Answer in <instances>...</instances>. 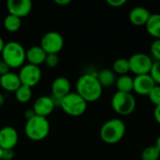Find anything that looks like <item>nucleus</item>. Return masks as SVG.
Masks as SVG:
<instances>
[{
    "label": "nucleus",
    "mask_w": 160,
    "mask_h": 160,
    "mask_svg": "<svg viewBox=\"0 0 160 160\" xmlns=\"http://www.w3.org/2000/svg\"><path fill=\"white\" fill-rule=\"evenodd\" d=\"M103 92V87L99 83L97 75L84 73L76 82V93L79 94L87 103L98 100Z\"/></svg>",
    "instance_id": "1"
},
{
    "label": "nucleus",
    "mask_w": 160,
    "mask_h": 160,
    "mask_svg": "<svg viewBox=\"0 0 160 160\" xmlns=\"http://www.w3.org/2000/svg\"><path fill=\"white\" fill-rule=\"evenodd\" d=\"M126 124L118 118L106 121L100 128L99 136L107 144H116L122 141L126 135Z\"/></svg>",
    "instance_id": "2"
},
{
    "label": "nucleus",
    "mask_w": 160,
    "mask_h": 160,
    "mask_svg": "<svg viewBox=\"0 0 160 160\" xmlns=\"http://www.w3.org/2000/svg\"><path fill=\"white\" fill-rule=\"evenodd\" d=\"M2 60L10 68H22L26 61V51L24 47L17 41H8L5 43L1 52Z\"/></svg>",
    "instance_id": "3"
},
{
    "label": "nucleus",
    "mask_w": 160,
    "mask_h": 160,
    "mask_svg": "<svg viewBox=\"0 0 160 160\" xmlns=\"http://www.w3.org/2000/svg\"><path fill=\"white\" fill-rule=\"evenodd\" d=\"M50 129L51 126L46 117L35 115L26 120L24 126V134L29 140L38 142L48 137Z\"/></svg>",
    "instance_id": "4"
},
{
    "label": "nucleus",
    "mask_w": 160,
    "mask_h": 160,
    "mask_svg": "<svg viewBox=\"0 0 160 160\" xmlns=\"http://www.w3.org/2000/svg\"><path fill=\"white\" fill-rule=\"evenodd\" d=\"M60 108L63 112L73 117L82 115L87 110V102L76 92H70L60 101Z\"/></svg>",
    "instance_id": "5"
},
{
    "label": "nucleus",
    "mask_w": 160,
    "mask_h": 160,
    "mask_svg": "<svg viewBox=\"0 0 160 160\" xmlns=\"http://www.w3.org/2000/svg\"><path fill=\"white\" fill-rule=\"evenodd\" d=\"M112 107L119 115L128 116L136 109V99L131 93L116 91L112 98Z\"/></svg>",
    "instance_id": "6"
},
{
    "label": "nucleus",
    "mask_w": 160,
    "mask_h": 160,
    "mask_svg": "<svg viewBox=\"0 0 160 160\" xmlns=\"http://www.w3.org/2000/svg\"><path fill=\"white\" fill-rule=\"evenodd\" d=\"M129 69L132 73L137 75L149 74L154 64L152 56L144 52H136L128 58Z\"/></svg>",
    "instance_id": "7"
},
{
    "label": "nucleus",
    "mask_w": 160,
    "mask_h": 160,
    "mask_svg": "<svg viewBox=\"0 0 160 160\" xmlns=\"http://www.w3.org/2000/svg\"><path fill=\"white\" fill-rule=\"evenodd\" d=\"M39 46L47 54H58L64 47V38L56 31H49L42 36Z\"/></svg>",
    "instance_id": "8"
},
{
    "label": "nucleus",
    "mask_w": 160,
    "mask_h": 160,
    "mask_svg": "<svg viewBox=\"0 0 160 160\" xmlns=\"http://www.w3.org/2000/svg\"><path fill=\"white\" fill-rule=\"evenodd\" d=\"M18 75L22 85L32 88L40 82L42 72L39 67L31 64H25L21 68Z\"/></svg>",
    "instance_id": "9"
},
{
    "label": "nucleus",
    "mask_w": 160,
    "mask_h": 160,
    "mask_svg": "<svg viewBox=\"0 0 160 160\" xmlns=\"http://www.w3.org/2000/svg\"><path fill=\"white\" fill-rule=\"evenodd\" d=\"M55 108L56 105L52 96H41L35 100L32 110L36 115L47 118Z\"/></svg>",
    "instance_id": "10"
},
{
    "label": "nucleus",
    "mask_w": 160,
    "mask_h": 160,
    "mask_svg": "<svg viewBox=\"0 0 160 160\" xmlns=\"http://www.w3.org/2000/svg\"><path fill=\"white\" fill-rule=\"evenodd\" d=\"M33 8V3L30 0H8L7 8L8 14L16 16L20 19L29 15Z\"/></svg>",
    "instance_id": "11"
},
{
    "label": "nucleus",
    "mask_w": 160,
    "mask_h": 160,
    "mask_svg": "<svg viewBox=\"0 0 160 160\" xmlns=\"http://www.w3.org/2000/svg\"><path fill=\"white\" fill-rule=\"evenodd\" d=\"M19 141L18 131L11 126H5L0 128V148L2 150L14 149Z\"/></svg>",
    "instance_id": "12"
},
{
    "label": "nucleus",
    "mask_w": 160,
    "mask_h": 160,
    "mask_svg": "<svg viewBox=\"0 0 160 160\" xmlns=\"http://www.w3.org/2000/svg\"><path fill=\"white\" fill-rule=\"evenodd\" d=\"M156 86V82L150 74L137 75L133 78V91L140 96H148Z\"/></svg>",
    "instance_id": "13"
},
{
    "label": "nucleus",
    "mask_w": 160,
    "mask_h": 160,
    "mask_svg": "<svg viewBox=\"0 0 160 160\" xmlns=\"http://www.w3.org/2000/svg\"><path fill=\"white\" fill-rule=\"evenodd\" d=\"M71 83L69 80L66 77H57L55 78L51 85L52 97L53 98L61 100L67 95H68L71 91Z\"/></svg>",
    "instance_id": "14"
},
{
    "label": "nucleus",
    "mask_w": 160,
    "mask_h": 160,
    "mask_svg": "<svg viewBox=\"0 0 160 160\" xmlns=\"http://www.w3.org/2000/svg\"><path fill=\"white\" fill-rule=\"evenodd\" d=\"M152 13L143 7H135L133 8L128 14L129 22L136 26H142L145 25L150 18Z\"/></svg>",
    "instance_id": "15"
},
{
    "label": "nucleus",
    "mask_w": 160,
    "mask_h": 160,
    "mask_svg": "<svg viewBox=\"0 0 160 160\" xmlns=\"http://www.w3.org/2000/svg\"><path fill=\"white\" fill-rule=\"evenodd\" d=\"M21 85L22 83L17 73L9 71L8 73L0 77V87L7 92L15 93Z\"/></svg>",
    "instance_id": "16"
},
{
    "label": "nucleus",
    "mask_w": 160,
    "mask_h": 160,
    "mask_svg": "<svg viewBox=\"0 0 160 160\" xmlns=\"http://www.w3.org/2000/svg\"><path fill=\"white\" fill-rule=\"evenodd\" d=\"M46 56L47 53L40 46L35 45L26 50V61L28 62V64L39 67L40 65L45 63Z\"/></svg>",
    "instance_id": "17"
},
{
    "label": "nucleus",
    "mask_w": 160,
    "mask_h": 160,
    "mask_svg": "<svg viewBox=\"0 0 160 160\" xmlns=\"http://www.w3.org/2000/svg\"><path fill=\"white\" fill-rule=\"evenodd\" d=\"M145 27L148 34L155 38V39L160 38V13L151 14Z\"/></svg>",
    "instance_id": "18"
},
{
    "label": "nucleus",
    "mask_w": 160,
    "mask_h": 160,
    "mask_svg": "<svg viewBox=\"0 0 160 160\" xmlns=\"http://www.w3.org/2000/svg\"><path fill=\"white\" fill-rule=\"evenodd\" d=\"M97 78L102 87H110L115 84L116 82V74L112 71V69L109 68H104L100 70L97 74Z\"/></svg>",
    "instance_id": "19"
},
{
    "label": "nucleus",
    "mask_w": 160,
    "mask_h": 160,
    "mask_svg": "<svg viewBox=\"0 0 160 160\" xmlns=\"http://www.w3.org/2000/svg\"><path fill=\"white\" fill-rule=\"evenodd\" d=\"M115 85L119 92L131 93L133 91V78L128 74L119 76L116 79Z\"/></svg>",
    "instance_id": "20"
},
{
    "label": "nucleus",
    "mask_w": 160,
    "mask_h": 160,
    "mask_svg": "<svg viewBox=\"0 0 160 160\" xmlns=\"http://www.w3.org/2000/svg\"><path fill=\"white\" fill-rule=\"evenodd\" d=\"M3 25L5 29L8 32H11V33L17 32L22 26V19L16 16H13L11 14H8L4 18Z\"/></svg>",
    "instance_id": "21"
},
{
    "label": "nucleus",
    "mask_w": 160,
    "mask_h": 160,
    "mask_svg": "<svg viewBox=\"0 0 160 160\" xmlns=\"http://www.w3.org/2000/svg\"><path fill=\"white\" fill-rule=\"evenodd\" d=\"M112 71L115 74H118L119 76L127 75L130 71L128 59H127V58L116 59L112 64Z\"/></svg>",
    "instance_id": "22"
},
{
    "label": "nucleus",
    "mask_w": 160,
    "mask_h": 160,
    "mask_svg": "<svg viewBox=\"0 0 160 160\" xmlns=\"http://www.w3.org/2000/svg\"><path fill=\"white\" fill-rule=\"evenodd\" d=\"M14 94H15V98L17 99L18 102L27 103L32 98V88L22 84L16 90V92Z\"/></svg>",
    "instance_id": "23"
},
{
    "label": "nucleus",
    "mask_w": 160,
    "mask_h": 160,
    "mask_svg": "<svg viewBox=\"0 0 160 160\" xmlns=\"http://www.w3.org/2000/svg\"><path fill=\"white\" fill-rule=\"evenodd\" d=\"M159 158L160 151L156 145H150L142 152V160H158Z\"/></svg>",
    "instance_id": "24"
},
{
    "label": "nucleus",
    "mask_w": 160,
    "mask_h": 160,
    "mask_svg": "<svg viewBox=\"0 0 160 160\" xmlns=\"http://www.w3.org/2000/svg\"><path fill=\"white\" fill-rule=\"evenodd\" d=\"M149 74L156 82V84L160 85V61H154Z\"/></svg>",
    "instance_id": "25"
},
{
    "label": "nucleus",
    "mask_w": 160,
    "mask_h": 160,
    "mask_svg": "<svg viewBox=\"0 0 160 160\" xmlns=\"http://www.w3.org/2000/svg\"><path fill=\"white\" fill-rule=\"evenodd\" d=\"M150 52L154 61H160V38L154 39L150 46Z\"/></svg>",
    "instance_id": "26"
},
{
    "label": "nucleus",
    "mask_w": 160,
    "mask_h": 160,
    "mask_svg": "<svg viewBox=\"0 0 160 160\" xmlns=\"http://www.w3.org/2000/svg\"><path fill=\"white\" fill-rule=\"evenodd\" d=\"M148 98L150 101L155 105V107L160 105V85L156 84V86L149 93Z\"/></svg>",
    "instance_id": "27"
},
{
    "label": "nucleus",
    "mask_w": 160,
    "mask_h": 160,
    "mask_svg": "<svg viewBox=\"0 0 160 160\" xmlns=\"http://www.w3.org/2000/svg\"><path fill=\"white\" fill-rule=\"evenodd\" d=\"M48 68H54L58 66L59 64V56L58 54H47L45 63H44Z\"/></svg>",
    "instance_id": "28"
},
{
    "label": "nucleus",
    "mask_w": 160,
    "mask_h": 160,
    "mask_svg": "<svg viewBox=\"0 0 160 160\" xmlns=\"http://www.w3.org/2000/svg\"><path fill=\"white\" fill-rule=\"evenodd\" d=\"M14 156H15V152L13 149L2 150V154H1L2 160H12L14 158Z\"/></svg>",
    "instance_id": "29"
},
{
    "label": "nucleus",
    "mask_w": 160,
    "mask_h": 160,
    "mask_svg": "<svg viewBox=\"0 0 160 160\" xmlns=\"http://www.w3.org/2000/svg\"><path fill=\"white\" fill-rule=\"evenodd\" d=\"M106 2L112 8H120L127 3L126 0H107Z\"/></svg>",
    "instance_id": "30"
},
{
    "label": "nucleus",
    "mask_w": 160,
    "mask_h": 160,
    "mask_svg": "<svg viewBox=\"0 0 160 160\" xmlns=\"http://www.w3.org/2000/svg\"><path fill=\"white\" fill-rule=\"evenodd\" d=\"M9 71H10V68L4 61H2V63L0 64V77L8 73Z\"/></svg>",
    "instance_id": "31"
},
{
    "label": "nucleus",
    "mask_w": 160,
    "mask_h": 160,
    "mask_svg": "<svg viewBox=\"0 0 160 160\" xmlns=\"http://www.w3.org/2000/svg\"><path fill=\"white\" fill-rule=\"evenodd\" d=\"M154 117H155V120L160 125V105L155 107V109H154Z\"/></svg>",
    "instance_id": "32"
},
{
    "label": "nucleus",
    "mask_w": 160,
    "mask_h": 160,
    "mask_svg": "<svg viewBox=\"0 0 160 160\" xmlns=\"http://www.w3.org/2000/svg\"><path fill=\"white\" fill-rule=\"evenodd\" d=\"M35 115H36V114H35V112H34V111H33L32 109H28V110H26V111L24 112V117H25L26 120L32 118V117L35 116Z\"/></svg>",
    "instance_id": "33"
},
{
    "label": "nucleus",
    "mask_w": 160,
    "mask_h": 160,
    "mask_svg": "<svg viewBox=\"0 0 160 160\" xmlns=\"http://www.w3.org/2000/svg\"><path fill=\"white\" fill-rule=\"evenodd\" d=\"M54 2H55L57 5L66 6V5H68L69 3H71V0H54Z\"/></svg>",
    "instance_id": "34"
},
{
    "label": "nucleus",
    "mask_w": 160,
    "mask_h": 160,
    "mask_svg": "<svg viewBox=\"0 0 160 160\" xmlns=\"http://www.w3.org/2000/svg\"><path fill=\"white\" fill-rule=\"evenodd\" d=\"M4 103H5V97H4V95L0 92V109L3 107Z\"/></svg>",
    "instance_id": "35"
},
{
    "label": "nucleus",
    "mask_w": 160,
    "mask_h": 160,
    "mask_svg": "<svg viewBox=\"0 0 160 160\" xmlns=\"http://www.w3.org/2000/svg\"><path fill=\"white\" fill-rule=\"evenodd\" d=\"M4 46H5V41H4V39H3V38L0 36V54H1V52H2V51H3Z\"/></svg>",
    "instance_id": "36"
},
{
    "label": "nucleus",
    "mask_w": 160,
    "mask_h": 160,
    "mask_svg": "<svg viewBox=\"0 0 160 160\" xmlns=\"http://www.w3.org/2000/svg\"><path fill=\"white\" fill-rule=\"evenodd\" d=\"M157 147H158V149L160 151V135L158 137V139H157V142H156V144H155Z\"/></svg>",
    "instance_id": "37"
},
{
    "label": "nucleus",
    "mask_w": 160,
    "mask_h": 160,
    "mask_svg": "<svg viewBox=\"0 0 160 160\" xmlns=\"http://www.w3.org/2000/svg\"><path fill=\"white\" fill-rule=\"evenodd\" d=\"M1 154H2V149L0 148V160H2V158H1Z\"/></svg>",
    "instance_id": "38"
},
{
    "label": "nucleus",
    "mask_w": 160,
    "mask_h": 160,
    "mask_svg": "<svg viewBox=\"0 0 160 160\" xmlns=\"http://www.w3.org/2000/svg\"><path fill=\"white\" fill-rule=\"evenodd\" d=\"M2 61H3V60H2V58H1V55H0V64L2 63Z\"/></svg>",
    "instance_id": "39"
}]
</instances>
